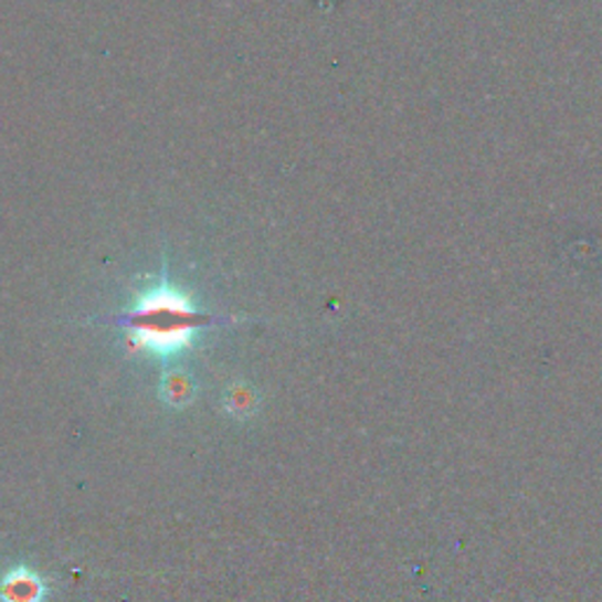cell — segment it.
<instances>
[{
	"mask_svg": "<svg viewBox=\"0 0 602 602\" xmlns=\"http://www.w3.org/2000/svg\"><path fill=\"white\" fill-rule=\"evenodd\" d=\"M45 595L43 577L27 564H17L0 579V602H43Z\"/></svg>",
	"mask_w": 602,
	"mask_h": 602,
	"instance_id": "7a4b0ae2",
	"label": "cell"
},
{
	"mask_svg": "<svg viewBox=\"0 0 602 602\" xmlns=\"http://www.w3.org/2000/svg\"><path fill=\"white\" fill-rule=\"evenodd\" d=\"M260 405V395L250 384H233L224 395V408L233 416H250Z\"/></svg>",
	"mask_w": 602,
	"mask_h": 602,
	"instance_id": "277c9868",
	"label": "cell"
},
{
	"mask_svg": "<svg viewBox=\"0 0 602 602\" xmlns=\"http://www.w3.org/2000/svg\"><path fill=\"white\" fill-rule=\"evenodd\" d=\"M198 330V314L170 287L149 289L130 314V341L137 351L170 358L184 351Z\"/></svg>",
	"mask_w": 602,
	"mask_h": 602,
	"instance_id": "6da1fadb",
	"label": "cell"
},
{
	"mask_svg": "<svg viewBox=\"0 0 602 602\" xmlns=\"http://www.w3.org/2000/svg\"><path fill=\"white\" fill-rule=\"evenodd\" d=\"M196 391H198V387H196L193 377L189 372H181V370L168 372L160 381V395L172 408L191 405L193 398H196Z\"/></svg>",
	"mask_w": 602,
	"mask_h": 602,
	"instance_id": "3957f363",
	"label": "cell"
}]
</instances>
